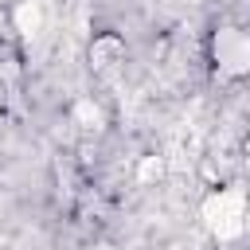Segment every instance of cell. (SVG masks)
Wrapping results in <instances>:
<instances>
[{"mask_svg": "<svg viewBox=\"0 0 250 250\" xmlns=\"http://www.w3.org/2000/svg\"><path fill=\"white\" fill-rule=\"evenodd\" d=\"M246 59H250L246 35H242L238 27H219V31H215V62H219V74L238 78V74L246 70Z\"/></svg>", "mask_w": 250, "mask_h": 250, "instance_id": "cell-2", "label": "cell"}, {"mask_svg": "<svg viewBox=\"0 0 250 250\" xmlns=\"http://www.w3.org/2000/svg\"><path fill=\"white\" fill-rule=\"evenodd\" d=\"M70 117H74L82 129H102V121H105V117H102V109H98L90 98H78V102L70 105Z\"/></svg>", "mask_w": 250, "mask_h": 250, "instance_id": "cell-5", "label": "cell"}, {"mask_svg": "<svg viewBox=\"0 0 250 250\" xmlns=\"http://www.w3.org/2000/svg\"><path fill=\"white\" fill-rule=\"evenodd\" d=\"M12 23H16V31H20L23 39H35L39 27H43V8H39L35 0H20L16 12H12Z\"/></svg>", "mask_w": 250, "mask_h": 250, "instance_id": "cell-4", "label": "cell"}, {"mask_svg": "<svg viewBox=\"0 0 250 250\" xmlns=\"http://www.w3.org/2000/svg\"><path fill=\"white\" fill-rule=\"evenodd\" d=\"M203 223L219 242H234L246 230V199L242 188H219L203 199Z\"/></svg>", "mask_w": 250, "mask_h": 250, "instance_id": "cell-1", "label": "cell"}, {"mask_svg": "<svg viewBox=\"0 0 250 250\" xmlns=\"http://www.w3.org/2000/svg\"><path fill=\"white\" fill-rule=\"evenodd\" d=\"M160 176H164V160H160V156H145L141 168H137V180H141V184H152V180H160Z\"/></svg>", "mask_w": 250, "mask_h": 250, "instance_id": "cell-6", "label": "cell"}, {"mask_svg": "<svg viewBox=\"0 0 250 250\" xmlns=\"http://www.w3.org/2000/svg\"><path fill=\"white\" fill-rule=\"evenodd\" d=\"M117 62H125V43L117 35H98L90 43V66L94 70H113Z\"/></svg>", "mask_w": 250, "mask_h": 250, "instance_id": "cell-3", "label": "cell"}]
</instances>
